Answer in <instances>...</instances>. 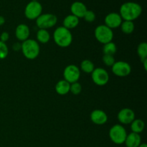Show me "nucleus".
<instances>
[{"label":"nucleus","instance_id":"0eeeda50","mask_svg":"<svg viewBox=\"0 0 147 147\" xmlns=\"http://www.w3.org/2000/svg\"><path fill=\"white\" fill-rule=\"evenodd\" d=\"M57 22V17L55 14L46 13L42 14L36 19V24L40 29H47L53 27Z\"/></svg>","mask_w":147,"mask_h":147},{"label":"nucleus","instance_id":"39448f33","mask_svg":"<svg viewBox=\"0 0 147 147\" xmlns=\"http://www.w3.org/2000/svg\"><path fill=\"white\" fill-rule=\"evenodd\" d=\"M94 34L96 40L103 45L112 42L113 38V30L108 27L105 24L98 26L95 30Z\"/></svg>","mask_w":147,"mask_h":147},{"label":"nucleus","instance_id":"c756f323","mask_svg":"<svg viewBox=\"0 0 147 147\" xmlns=\"http://www.w3.org/2000/svg\"><path fill=\"white\" fill-rule=\"evenodd\" d=\"M21 47H22V44L20 42H15L14 45H12V49L14 50V51L19 52L21 50Z\"/></svg>","mask_w":147,"mask_h":147},{"label":"nucleus","instance_id":"2eb2a0df","mask_svg":"<svg viewBox=\"0 0 147 147\" xmlns=\"http://www.w3.org/2000/svg\"><path fill=\"white\" fill-rule=\"evenodd\" d=\"M30 31L28 26L25 24H20L16 27L15 36L20 41L24 42L29 39Z\"/></svg>","mask_w":147,"mask_h":147},{"label":"nucleus","instance_id":"f8f14e48","mask_svg":"<svg viewBox=\"0 0 147 147\" xmlns=\"http://www.w3.org/2000/svg\"><path fill=\"white\" fill-rule=\"evenodd\" d=\"M117 117L118 120L122 124H131L135 119V113L132 109L125 108L119 112Z\"/></svg>","mask_w":147,"mask_h":147},{"label":"nucleus","instance_id":"393cba45","mask_svg":"<svg viewBox=\"0 0 147 147\" xmlns=\"http://www.w3.org/2000/svg\"><path fill=\"white\" fill-rule=\"evenodd\" d=\"M9 54V49L5 42L0 41V60H4Z\"/></svg>","mask_w":147,"mask_h":147},{"label":"nucleus","instance_id":"7c9ffc66","mask_svg":"<svg viewBox=\"0 0 147 147\" xmlns=\"http://www.w3.org/2000/svg\"><path fill=\"white\" fill-rule=\"evenodd\" d=\"M4 23H5V19H4V17L0 15V26L3 25Z\"/></svg>","mask_w":147,"mask_h":147},{"label":"nucleus","instance_id":"aec40b11","mask_svg":"<svg viewBox=\"0 0 147 147\" xmlns=\"http://www.w3.org/2000/svg\"><path fill=\"white\" fill-rule=\"evenodd\" d=\"M37 40L39 42L46 44L50 40V34L47 30L40 29L37 32Z\"/></svg>","mask_w":147,"mask_h":147},{"label":"nucleus","instance_id":"c85d7f7f","mask_svg":"<svg viewBox=\"0 0 147 147\" xmlns=\"http://www.w3.org/2000/svg\"><path fill=\"white\" fill-rule=\"evenodd\" d=\"M9 34L7 32H3L0 35V41L3 42H5L9 40Z\"/></svg>","mask_w":147,"mask_h":147},{"label":"nucleus","instance_id":"423d86ee","mask_svg":"<svg viewBox=\"0 0 147 147\" xmlns=\"http://www.w3.org/2000/svg\"><path fill=\"white\" fill-rule=\"evenodd\" d=\"M42 12V6L38 1H32L28 3L24 9V15L28 20H36Z\"/></svg>","mask_w":147,"mask_h":147},{"label":"nucleus","instance_id":"9d476101","mask_svg":"<svg viewBox=\"0 0 147 147\" xmlns=\"http://www.w3.org/2000/svg\"><path fill=\"white\" fill-rule=\"evenodd\" d=\"M112 72L118 77H126L131 72V67L128 63L124 61L115 62L111 66Z\"/></svg>","mask_w":147,"mask_h":147},{"label":"nucleus","instance_id":"2f4dec72","mask_svg":"<svg viewBox=\"0 0 147 147\" xmlns=\"http://www.w3.org/2000/svg\"><path fill=\"white\" fill-rule=\"evenodd\" d=\"M144 65V70H147V66H146V63H147V60H144L143 62H142Z\"/></svg>","mask_w":147,"mask_h":147},{"label":"nucleus","instance_id":"4be33fe9","mask_svg":"<svg viewBox=\"0 0 147 147\" xmlns=\"http://www.w3.org/2000/svg\"><path fill=\"white\" fill-rule=\"evenodd\" d=\"M117 51V47L116 44L113 42H110L106 44L103 45V52L104 55H113Z\"/></svg>","mask_w":147,"mask_h":147},{"label":"nucleus","instance_id":"9b49d317","mask_svg":"<svg viewBox=\"0 0 147 147\" xmlns=\"http://www.w3.org/2000/svg\"><path fill=\"white\" fill-rule=\"evenodd\" d=\"M123 20L120 16L119 13L111 12L106 16L104 19L105 25L107 26L110 29L118 28L121 24Z\"/></svg>","mask_w":147,"mask_h":147},{"label":"nucleus","instance_id":"412c9836","mask_svg":"<svg viewBox=\"0 0 147 147\" xmlns=\"http://www.w3.org/2000/svg\"><path fill=\"white\" fill-rule=\"evenodd\" d=\"M121 30L123 33L126 34H130L134 31L135 25L134 22L131 21H123L121 24Z\"/></svg>","mask_w":147,"mask_h":147},{"label":"nucleus","instance_id":"473e14b6","mask_svg":"<svg viewBox=\"0 0 147 147\" xmlns=\"http://www.w3.org/2000/svg\"><path fill=\"white\" fill-rule=\"evenodd\" d=\"M138 147H147V145L145 143H143V144H141Z\"/></svg>","mask_w":147,"mask_h":147},{"label":"nucleus","instance_id":"6ab92c4d","mask_svg":"<svg viewBox=\"0 0 147 147\" xmlns=\"http://www.w3.org/2000/svg\"><path fill=\"white\" fill-rule=\"evenodd\" d=\"M145 127V123L142 119H135L131 123V131L136 134H140L144 131Z\"/></svg>","mask_w":147,"mask_h":147},{"label":"nucleus","instance_id":"f3484780","mask_svg":"<svg viewBox=\"0 0 147 147\" xmlns=\"http://www.w3.org/2000/svg\"><path fill=\"white\" fill-rule=\"evenodd\" d=\"M70 83L65 80H60L56 83L55 88V91L57 94L60 95V96H64L70 92Z\"/></svg>","mask_w":147,"mask_h":147},{"label":"nucleus","instance_id":"f03ea898","mask_svg":"<svg viewBox=\"0 0 147 147\" xmlns=\"http://www.w3.org/2000/svg\"><path fill=\"white\" fill-rule=\"evenodd\" d=\"M53 40L59 47H67L73 42V35L70 30L62 26L55 29L53 32Z\"/></svg>","mask_w":147,"mask_h":147},{"label":"nucleus","instance_id":"6e6552de","mask_svg":"<svg viewBox=\"0 0 147 147\" xmlns=\"http://www.w3.org/2000/svg\"><path fill=\"white\" fill-rule=\"evenodd\" d=\"M91 78L95 84L99 86H103L107 84L109 82V75L105 69L97 67L92 72Z\"/></svg>","mask_w":147,"mask_h":147},{"label":"nucleus","instance_id":"bb28decb","mask_svg":"<svg viewBox=\"0 0 147 147\" xmlns=\"http://www.w3.org/2000/svg\"><path fill=\"white\" fill-rule=\"evenodd\" d=\"M102 60H103V63H104L106 65L109 66V67H110V66L111 67V66L114 64L115 62H116L115 61V59L114 57H113V56L109 55H103Z\"/></svg>","mask_w":147,"mask_h":147},{"label":"nucleus","instance_id":"dca6fc26","mask_svg":"<svg viewBox=\"0 0 147 147\" xmlns=\"http://www.w3.org/2000/svg\"><path fill=\"white\" fill-rule=\"evenodd\" d=\"M124 143L126 147H138L142 144V139L139 134L131 132L127 134Z\"/></svg>","mask_w":147,"mask_h":147},{"label":"nucleus","instance_id":"a878e982","mask_svg":"<svg viewBox=\"0 0 147 147\" xmlns=\"http://www.w3.org/2000/svg\"><path fill=\"white\" fill-rule=\"evenodd\" d=\"M82 91V86L80 83L78 82H76L70 84V92H71L74 95H78L81 93Z\"/></svg>","mask_w":147,"mask_h":147},{"label":"nucleus","instance_id":"b1692460","mask_svg":"<svg viewBox=\"0 0 147 147\" xmlns=\"http://www.w3.org/2000/svg\"><path fill=\"white\" fill-rule=\"evenodd\" d=\"M137 54L140 57L141 61L147 60V43L141 42L137 47Z\"/></svg>","mask_w":147,"mask_h":147},{"label":"nucleus","instance_id":"4468645a","mask_svg":"<svg viewBox=\"0 0 147 147\" xmlns=\"http://www.w3.org/2000/svg\"><path fill=\"white\" fill-rule=\"evenodd\" d=\"M87 10L86 4H84L81 1H75L70 6L71 14L76 16L78 19L83 18Z\"/></svg>","mask_w":147,"mask_h":147},{"label":"nucleus","instance_id":"ddd939ff","mask_svg":"<svg viewBox=\"0 0 147 147\" xmlns=\"http://www.w3.org/2000/svg\"><path fill=\"white\" fill-rule=\"evenodd\" d=\"M90 120L96 125H103L107 122L108 116L103 111L96 109L90 113Z\"/></svg>","mask_w":147,"mask_h":147},{"label":"nucleus","instance_id":"20e7f679","mask_svg":"<svg viewBox=\"0 0 147 147\" xmlns=\"http://www.w3.org/2000/svg\"><path fill=\"white\" fill-rule=\"evenodd\" d=\"M126 130L122 125L116 124L109 130V137L116 144H123L126 140Z\"/></svg>","mask_w":147,"mask_h":147},{"label":"nucleus","instance_id":"5701e85b","mask_svg":"<svg viewBox=\"0 0 147 147\" xmlns=\"http://www.w3.org/2000/svg\"><path fill=\"white\" fill-rule=\"evenodd\" d=\"M80 69L86 73H92L94 70V64L90 60H84L80 63Z\"/></svg>","mask_w":147,"mask_h":147},{"label":"nucleus","instance_id":"7ed1b4c3","mask_svg":"<svg viewBox=\"0 0 147 147\" xmlns=\"http://www.w3.org/2000/svg\"><path fill=\"white\" fill-rule=\"evenodd\" d=\"M21 50L26 58L28 60H34L40 54V47L38 42L32 39H27L22 43Z\"/></svg>","mask_w":147,"mask_h":147},{"label":"nucleus","instance_id":"f257e3e1","mask_svg":"<svg viewBox=\"0 0 147 147\" xmlns=\"http://www.w3.org/2000/svg\"><path fill=\"white\" fill-rule=\"evenodd\" d=\"M142 13V7L134 1H127L121 6L119 14L122 20L125 21H131L136 20Z\"/></svg>","mask_w":147,"mask_h":147},{"label":"nucleus","instance_id":"a211bd4d","mask_svg":"<svg viewBox=\"0 0 147 147\" xmlns=\"http://www.w3.org/2000/svg\"><path fill=\"white\" fill-rule=\"evenodd\" d=\"M78 24L79 19L73 14L67 15V17H65L64 20H63V27L69 30L76 28L78 25Z\"/></svg>","mask_w":147,"mask_h":147},{"label":"nucleus","instance_id":"cd10ccee","mask_svg":"<svg viewBox=\"0 0 147 147\" xmlns=\"http://www.w3.org/2000/svg\"><path fill=\"white\" fill-rule=\"evenodd\" d=\"M83 18H84V20L86 22H88L89 23H91L93 22H94L95 20H96V14H95V12L93 11L87 10Z\"/></svg>","mask_w":147,"mask_h":147},{"label":"nucleus","instance_id":"1a4fd4ad","mask_svg":"<svg viewBox=\"0 0 147 147\" xmlns=\"http://www.w3.org/2000/svg\"><path fill=\"white\" fill-rule=\"evenodd\" d=\"M63 77L64 80L70 84L78 82L80 77V69L75 65H69L64 69Z\"/></svg>","mask_w":147,"mask_h":147}]
</instances>
